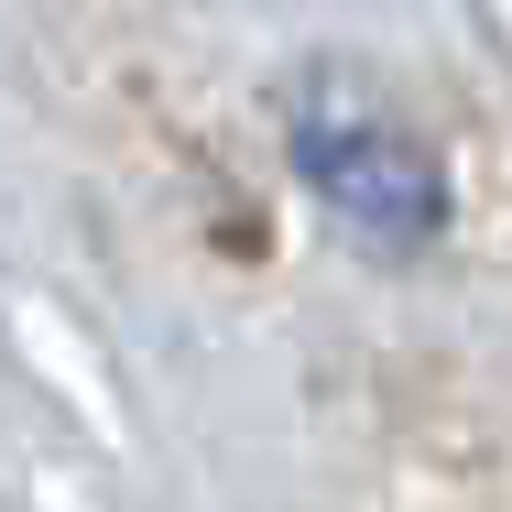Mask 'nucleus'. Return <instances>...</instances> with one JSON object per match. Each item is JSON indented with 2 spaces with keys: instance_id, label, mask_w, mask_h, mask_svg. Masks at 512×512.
<instances>
[{
  "instance_id": "nucleus-1",
  "label": "nucleus",
  "mask_w": 512,
  "mask_h": 512,
  "mask_svg": "<svg viewBox=\"0 0 512 512\" xmlns=\"http://www.w3.org/2000/svg\"><path fill=\"white\" fill-rule=\"evenodd\" d=\"M306 175L327 207L371 218V229H425L436 218V164L414 153L404 131L382 120H338V131H306Z\"/></svg>"
}]
</instances>
